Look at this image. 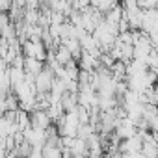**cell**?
<instances>
[{
	"instance_id": "obj_1",
	"label": "cell",
	"mask_w": 158,
	"mask_h": 158,
	"mask_svg": "<svg viewBox=\"0 0 158 158\" xmlns=\"http://www.w3.org/2000/svg\"><path fill=\"white\" fill-rule=\"evenodd\" d=\"M23 50H24V56L26 58H35V60H45L47 56V48H45V43L43 41H24L23 43Z\"/></svg>"
}]
</instances>
